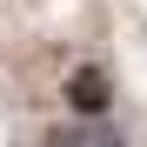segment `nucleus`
I'll list each match as a JSON object with an SVG mask.
<instances>
[{"mask_svg": "<svg viewBox=\"0 0 147 147\" xmlns=\"http://www.w3.org/2000/svg\"><path fill=\"white\" fill-rule=\"evenodd\" d=\"M67 107H74V120H107V107H114L107 67H94V60L74 67V74H67Z\"/></svg>", "mask_w": 147, "mask_h": 147, "instance_id": "nucleus-1", "label": "nucleus"}, {"mask_svg": "<svg viewBox=\"0 0 147 147\" xmlns=\"http://www.w3.org/2000/svg\"><path fill=\"white\" fill-rule=\"evenodd\" d=\"M54 147H127V134L114 120H74V127L54 134Z\"/></svg>", "mask_w": 147, "mask_h": 147, "instance_id": "nucleus-2", "label": "nucleus"}]
</instances>
